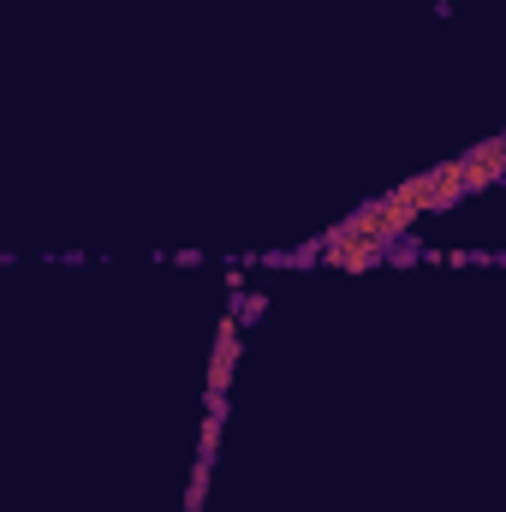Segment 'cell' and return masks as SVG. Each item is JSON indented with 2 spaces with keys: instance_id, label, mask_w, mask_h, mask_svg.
<instances>
[{
  "instance_id": "obj_3",
  "label": "cell",
  "mask_w": 506,
  "mask_h": 512,
  "mask_svg": "<svg viewBox=\"0 0 506 512\" xmlns=\"http://www.w3.org/2000/svg\"><path fill=\"white\" fill-rule=\"evenodd\" d=\"M376 221H381V203H364L340 233H346V239H376ZM376 245H381V239H376Z\"/></svg>"
},
{
  "instance_id": "obj_1",
  "label": "cell",
  "mask_w": 506,
  "mask_h": 512,
  "mask_svg": "<svg viewBox=\"0 0 506 512\" xmlns=\"http://www.w3.org/2000/svg\"><path fill=\"white\" fill-rule=\"evenodd\" d=\"M381 256H387V245H376V239H346V233H334L322 245V262H334V268H370Z\"/></svg>"
},
{
  "instance_id": "obj_2",
  "label": "cell",
  "mask_w": 506,
  "mask_h": 512,
  "mask_svg": "<svg viewBox=\"0 0 506 512\" xmlns=\"http://www.w3.org/2000/svg\"><path fill=\"white\" fill-rule=\"evenodd\" d=\"M501 155H506V143H483V149H471L465 161H453V167H459V179H465V191L495 185V179H501Z\"/></svg>"
}]
</instances>
